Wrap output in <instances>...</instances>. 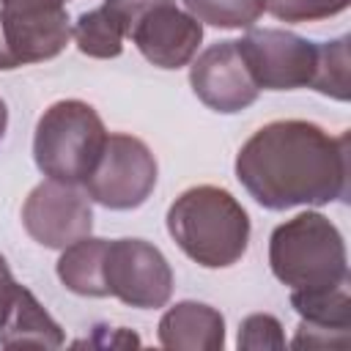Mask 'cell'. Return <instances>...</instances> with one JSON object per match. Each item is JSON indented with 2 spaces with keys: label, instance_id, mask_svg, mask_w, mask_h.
Instances as JSON below:
<instances>
[{
  "label": "cell",
  "instance_id": "cell-3",
  "mask_svg": "<svg viewBox=\"0 0 351 351\" xmlns=\"http://www.w3.org/2000/svg\"><path fill=\"white\" fill-rule=\"evenodd\" d=\"M269 266L271 274L291 291L335 288L348 282L343 233L318 211L296 214L271 230Z\"/></svg>",
  "mask_w": 351,
  "mask_h": 351
},
{
  "label": "cell",
  "instance_id": "cell-7",
  "mask_svg": "<svg viewBox=\"0 0 351 351\" xmlns=\"http://www.w3.org/2000/svg\"><path fill=\"white\" fill-rule=\"evenodd\" d=\"M236 47L258 90L310 88L318 66V41L280 27H261L239 38Z\"/></svg>",
  "mask_w": 351,
  "mask_h": 351
},
{
  "label": "cell",
  "instance_id": "cell-23",
  "mask_svg": "<svg viewBox=\"0 0 351 351\" xmlns=\"http://www.w3.org/2000/svg\"><path fill=\"white\" fill-rule=\"evenodd\" d=\"M0 261H5V258H3V255H0Z\"/></svg>",
  "mask_w": 351,
  "mask_h": 351
},
{
  "label": "cell",
  "instance_id": "cell-22",
  "mask_svg": "<svg viewBox=\"0 0 351 351\" xmlns=\"http://www.w3.org/2000/svg\"><path fill=\"white\" fill-rule=\"evenodd\" d=\"M5 129H8V107H5V101L0 99V140H3Z\"/></svg>",
  "mask_w": 351,
  "mask_h": 351
},
{
  "label": "cell",
  "instance_id": "cell-6",
  "mask_svg": "<svg viewBox=\"0 0 351 351\" xmlns=\"http://www.w3.org/2000/svg\"><path fill=\"white\" fill-rule=\"evenodd\" d=\"M104 282L110 296L137 310L165 307L173 296V269L162 250L145 239L107 241Z\"/></svg>",
  "mask_w": 351,
  "mask_h": 351
},
{
  "label": "cell",
  "instance_id": "cell-10",
  "mask_svg": "<svg viewBox=\"0 0 351 351\" xmlns=\"http://www.w3.org/2000/svg\"><path fill=\"white\" fill-rule=\"evenodd\" d=\"M189 85L208 110L225 115L241 112L261 93L239 55L236 41H217L203 49L189 69Z\"/></svg>",
  "mask_w": 351,
  "mask_h": 351
},
{
  "label": "cell",
  "instance_id": "cell-2",
  "mask_svg": "<svg viewBox=\"0 0 351 351\" xmlns=\"http://www.w3.org/2000/svg\"><path fill=\"white\" fill-rule=\"evenodd\" d=\"M167 233L203 269L239 263L250 244V214L222 186L200 184L181 192L167 208Z\"/></svg>",
  "mask_w": 351,
  "mask_h": 351
},
{
  "label": "cell",
  "instance_id": "cell-14",
  "mask_svg": "<svg viewBox=\"0 0 351 351\" xmlns=\"http://www.w3.org/2000/svg\"><path fill=\"white\" fill-rule=\"evenodd\" d=\"M104 252H107V239H93L82 236L74 244L63 247L58 258V280L77 296H110L107 282H104Z\"/></svg>",
  "mask_w": 351,
  "mask_h": 351
},
{
  "label": "cell",
  "instance_id": "cell-4",
  "mask_svg": "<svg viewBox=\"0 0 351 351\" xmlns=\"http://www.w3.org/2000/svg\"><path fill=\"white\" fill-rule=\"evenodd\" d=\"M107 140L99 112L80 99H63L44 110L33 134L36 167L63 184H82Z\"/></svg>",
  "mask_w": 351,
  "mask_h": 351
},
{
  "label": "cell",
  "instance_id": "cell-21",
  "mask_svg": "<svg viewBox=\"0 0 351 351\" xmlns=\"http://www.w3.org/2000/svg\"><path fill=\"white\" fill-rule=\"evenodd\" d=\"M0 5H8V8H55V5H66V0H0Z\"/></svg>",
  "mask_w": 351,
  "mask_h": 351
},
{
  "label": "cell",
  "instance_id": "cell-13",
  "mask_svg": "<svg viewBox=\"0 0 351 351\" xmlns=\"http://www.w3.org/2000/svg\"><path fill=\"white\" fill-rule=\"evenodd\" d=\"M63 340L66 337L60 324L41 307L33 291L22 285L0 326V346L3 348H60Z\"/></svg>",
  "mask_w": 351,
  "mask_h": 351
},
{
  "label": "cell",
  "instance_id": "cell-5",
  "mask_svg": "<svg viewBox=\"0 0 351 351\" xmlns=\"http://www.w3.org/2000/svg\"><path fill=\"white\" fill-rule=\"evenodd\" d=\"M156 159L151 148L132 134H107L104 148L82 181L88 197L112 211H129L148 200L156 186Z\"/></svg>",
  "mask_w": 351,
  "mask_h": 351
},
{
  "label": "cell",
  "instance_id": "cell-11",
  "mask_svg": "<svg viewBox=\"0 0 351 351\" xmlns=\"http://www.w3.org/2000/svg\"><path fill=\"white\" fill-rule=\"evenodd\" d=\"M129 38L148 63L159 69H181L197 55L203 25L189 11H181L176 0H167L145 11L134 22Z\"/></svg>",
  "mask_w": 351,
  "mask_h": 351
},
{
  "label": "cell",
  "instance_id": "cell-20",
  "mask_svg": "<svg viewBox=\"0 0 351 351\" xmlns=\"http://www.w3.org/2000/svg\"><path fill=\"white\" fill-rule=\"evenodd\" d=\"M19 288H22V285L14 280L8 263L0 261V326H3V321H5V315H8V310H11V304H14V299H16V293H19Z\"/></svg>",
  "mask_w": 351,
  "mask_h": 351
},
{
  "label": "cell",
  "instance_id": "cell-8",
  "mask_svg": "<svg viewBox=\"0 0 351 351\" xmlns=\"http://www.w3.org/2000/svg\"><path fill=\"white\" fill-rule=\"evenodd\" d=\"M22 225L33 241L49 250H63L93 230V208L88 192L74 184L41 181L30 189L22 206Z\"/></svg>",
  "mask_w": 351,
  "mask_h": 351
},
{
  "label": "cell",
  "instance_id": "cell-19",
  "mask_svg": "<svg viewBox=\"0 0 351 351\" xmlns=\"http://www.w3.org/2000/svg\"><path fill=\"white\" fill-rule=\"evenodd\" d=\"M239 348L261 351V348H285L282 326L269 313H252L239 326Z\"/></svg>",
  "mask_w": 351,
  "mask_h": 351
},
{
  "label": "cell",
  "instance_id": "cell-17",
  "mask_svg": "<svg viewBox=\"0 0 351 351\" xmlns=\"http://www.w3.org/2000/svg\"><path fill=\"white\" fill-rule=\"evenodd\" d=\"M184 5L200 25L225 30L252 27V22H258L266 11L263 0H184Z\"/></svg>",
  "mask_w": 351,
  "mask_h": 351
},
{
  "label": "cell",
  "instance_id": "cell-12",
  "mask_svg": "<svg viewBox=\"0 0 351 351\" xmlns=\"http://www.w3.org/2000/svg\"><path fill=\"white\" fill-rule=\"evenodd\" d=\"M159 343L173 351H219L225 346V318L203 302H178L159 318Z\"/></svg>",
  "mask_w": 351,
  "mask_h": 351
},
{
  "label": "cell",
  "instance_id": "cell-9",
  "mask_svg": "<svg viewBox=\"0 0 351 351\" xmlns=\"http://www.w3.org/2000/svg\"><path fill=\"white\" fill-rule=\"evenodd\" d=\"M71 22L66 5L8 8L0 5V71L41 63L66 49Z\"/></svg>",
  "mask_w": 351,
  "mask_h": 351
},
{
  "label": "cell",
  "instance_id": "cell-16",
  "mask_svg": "<svg viewBox=\"0 0 351 351\" xmlns=\"http://www.w3.org/2000/svg\"><path fill=\"white\" fill-rule=\"evenodd\" d=\"M310 88L329 99L348 101V36H340L335 41H318V66Z\"/></svg>",
  "mask_w": 351,
  "mask_h": 351
},
{
  "label": "cell",
  "instance_id": "cell-15",
  "mask_svg": "<svg viewBox=\"0 0 351 351\" xmlns=\"http://www.w3.org/2000/svg\"><path fill=\"white\" fill-rule=\"evenodd\" d=\"M71 38L77 49L88 58H118L123 52V27L115 19V14L101 3L99 8H90L77 16L71 25Z\"/></svg>",
  "mask_w": 351,
  "mask_h": 351
},
{
  "label": "cell",
  "instance_id": "cell-1",
  "mask_svg": "<svg viewBox=\"0 0 351 351\" xmlns=\"http://www.w3.org/2000/svg\"><path fill=\"white\" fill-rule=\"evenodd\" d=\"M236 178L271 211L326 206L348 195V134L313 121H271L236 154Z\"/></svg>",
  "mask_w": 351,
  "mask_h": 351
},
{
  "label": "cell",
  "instance_id": "cell-18",
  "mask_svg": "<svg viewBox=\"0 0 351 351\" xmlns=\"http://www.w3.org/2000/svg\"><path fill=\"white\" fill-rule=\"evenodd\" d=\"M348 3L351 0H263V8L282 22H315L346 11Z\"/></svg>",
  "mask_w": 351,
  "mask_h": 351
}]
</instances>
